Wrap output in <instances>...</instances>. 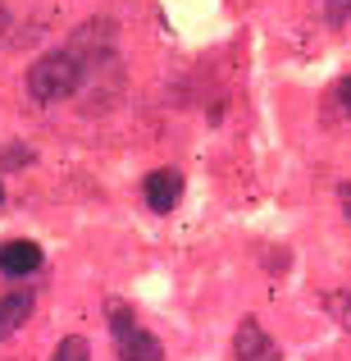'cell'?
Listing matches in <instances>:
<instances>
[{
  "mask_svg": "<svg viewBox=\"0 0 351 361\" xmlns=\"http://www.w3.org/2000/svg\"><path fill=\"white\" fill-rule=\"evenodd\" d=\"M32 293L27 288H14V293H0V338H9L14 329H23V320L32 316Z\"/></svg>",
  "mask_w": 351,
  "mask_h": 361,
  "instance_id": "8992f818",
  "label": "cell"
},
{
  "mask_svg": "<svg viewBox=\"0 0 351 361\" xmlns=\"http://www.w3.org/2000/svg\"><path fill=\"white\" fill-rule=\"evenodd\" d=\"M324 18L333 27H343L347 18H351V0H324Z\"/></svg>",
  "mask_w": 351,
  "mask_h": 361,
  "instance_id": "9c48e42d",
  "label": "cell"
},
{
  "mask_svg": "<svg viewBox=\"0 0 351 361\" xmlns=\"http://www.w3.org/2000/svg\"><path fill=\"white\" fill-rule=\"evenodd\" d=\"M328 316L351 334V293H328Z\"/></svg>",
  "mask_w": 351,
  "mask_h": 361,
  "instance_id": "ba28073f",
  "label": "cell"
},
{
  "mask_svg": "<svg viewBox=\"0 0 351 361\" xmlns=\"http://www.w3.org/2000/svg\"><path fill=\"white\" fill-rule=\"evenodd\" d=\"M338 101L351 110V73H347V78H338Z\"/></svg>",
  "mask_w": 351,
  "mask_h": 361,
  "instance_id": "8fae6325",
  "label": "cell"
},
{
  "mask_svg": "<svg viewBox=\"0 0 351 361\" xmlns=\"http://www.w3.org/2000/svg\"><path fill=\"white\" fill-rule=\"evenodd\" d=\"M338 202H343V211H347V220H351V183L338 188Z\"/></svg>",
  "mask_w": 351,
  "mask_h": 361,
  "instance_id": "7c38bea8",
  "label": "cell"
},
{
  "mask_svg": "<svg viewBox=\"0 0 351 361\" xmlns=\"http://www.w3.org/2000/svg\"><path fill=\"white\" fill-rule=\"evenodd\" d=\"M110 334H115V353H119V361H165V348H160V338L146 334V329L132 320L128 307H115V311H110Z\"/></svg>",
  "mask_w": 351,
  "mask_h": 361,
  "instance_id": "7a4b0ae2",
  "label": "cell"
},
{
  "mask_svg": "<svg viewBox=\"0 0 351 361\" xmlns=\"http://www.w3.org/2000/svg\"><path fill=\"white\" fill-rule=\"evenodd\" d=\"M0 197H5V192H0Z\"/></svg>",
  "mask_w": 351,
  "mask_h": 361,
  "instance_id": "5bb4252c",
  "label": "cell"
},
{
  "mask_svg": "<svg viewBox=\"0 0 351 361\" xmlns=\"http://www.w3.org/2000/svg\"><path fill=\"white\" fill-rule=\"evenodd\" d=\"M51 361H91V348H87V338L82 334H69V338H60V348H55V357Z\"/></svg>",
  "mask_w": 351,
  "mask_h": 361,
  "instance_id": "52a82bcc",
  "label": "cell"
},
{
  "mask_svg": "<svg viewBox=\"0 0 351 361\" xmlns=\"http://www.w3.org/2000/svg\"><path fill=\"white\" fill-rule=\"evenodd\" d=\"M32 270H42V247L37 243H5L0 247V274H32Z\"/></svg>",
  "mask_w": 351,
  "mask_h": 361,
  "instance_id": "5b68a950",
  "label": "cell"
},
{
  "mask_svg": "<svg viewBox=\"0 0 351 361\" xmlns=\"http://www.w3.org/2000/svg\"><path fill=\"white\" fill-rule=\"evenodd\" d=\"M27 160H32V151H27V147H9L5 151V165H27Z\"/></svg>",
  "mask_w": 351,
  "mask_h": 361,
  "instance_id": "30bf717a",
  "label": "cell"
},
{
  "mask_svg": "<svg viewBox=\"0 0 351 361\" xmlns=\"http://www.w3.org/2000/svg\"><path fill=\"white\" fill-rule=\"evenodd\" d=\"M141 192H146V206L155 215H169L178 202H183V174H178V169H151L146 183H141Z\"/></svg>",
  "mask_w": 351,
  "mask_h": 361,
  "instance_id": "3957f363",
  "label": "cell"
},
{
  "mask_svg": "<svg viewBox=\"0 0 351 361\" xmlns=\"http://www.w3.org/2000/svg\"><path fill=\"white\" fill-rule=\"evenodd\" d=\"M9 27V9H5V0H0V32Z\"/></svg>",
  "mask_w": 351,
  "mask_h": 361,
  "instance_id": "4fadbf2b",
  "label": "cell"
},
{
  "mask_svg": "<svg viewBox=\"0 0 351 361\" xmlns=\"http://www.w3.org/2000/svg\"><path fill=\"white\" fill-rule=\"evenodd\" d=\"M233 348H237V361H283L279 343H274V338L260 329V320H251V316H246L242 325H237Z\"/></svg>",
  "mask_w": 351,
  "mask_h": 361,
  "instance_id": "277c9868",
  "label": "cell"
},
{
  "mask_svg": "<svg viewBox=\"0 0 351 361\" xmlns=\"http://www.w3.org/2000/svg\"><path fill=\"white\" fill-rule=\"evenodd\" d=\"M87 69H91V55L87 46H60V51H46L42 60L27 69V97L37 106H55V101H69L82 92L87 82Z\"/></svg>",
  "mask_w": 351,
  "mask_h": 361,
  "instance_id": "6da1fadb",
  "label": "cell"
}]
</instances>
